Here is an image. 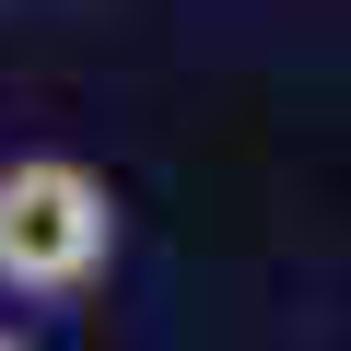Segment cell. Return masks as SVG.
Returning a JSON list of instances; mask_svg holds the SVG:
<instances>
[{"instance_id":"2","label":"cell","mask_w":351,"mask_h":351,"mask_svg":"<svg viewBox=\"0 0 351 351\" xmlns=\"http://www.w3.org/2000/svg\"><path fill=\"white\" fill-rule=\"evenodd\" d=\"M0 351H24V339H12V328H0Z\"/></svg>"},{"instance_id":"1","label":"cell","mask_w":351,"mask_h":351,"mask_svg":"<svg viewBox=\"0 0 351 351\" xmlns=\"http://www.w3.org/2000/svg\"><path fill=\"white\" fill-rule=\"evenodd\" d=\"M117 258V188L82 152H12L0 164V293L71 304Z\"/></svg>"}]
</instances>
